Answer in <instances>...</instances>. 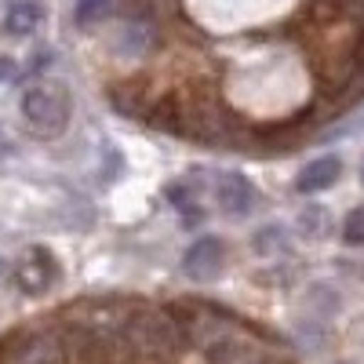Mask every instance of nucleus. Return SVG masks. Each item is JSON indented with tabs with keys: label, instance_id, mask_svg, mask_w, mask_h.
I'll use <instances>...</instances> for the list:
<instances>
[{
	"label": "nucleus",
	"instance_id": "7ed1b4c3",
	"mask_svg": "<svg viewBox=\"0 0 364 364\" xmlns=\"http://www.w3.org/2000/svg\"><path fill=\"white\" fill-rule=\"evenodd\" d=\"M223 259H226L223 240L219 237H200V240H193L186 259H182V269H186V277H193V281H211L223 269Z\"/></svg>",
	"mask_w": 364,
	"mask_h": 364
},
{
	"label": "nucleus",
	"instance_id": "9d476101",
	"mask_svg": "<svg viewBox=\"0 0 364 364\" xmlns=\"http://www.w3.org/2000/svg\"><path fill=\"white\" fill-rule=\"evenodd\" d=\"M11 73V63H8V58H0V80H4Z\"/></svg>",
	"mask_w": 364,
	"mask_h": 364
},
{
	"label": "nucleus",
	"instance_id": "20e7f679",
	"mask_svg": "<svg viewBox=\"0 0 364 364\" xmlns=\"http://www.w3.org/2000/svg\"><path fill=\"white\" fill-rule=\"evenodd\" d=\"M215 200H219V208L226 211V215H248L252 204H255V190H252V182H248L245 175L230 171V175L219 178Z\"/></svg>",
	"mask_w": 364,
	"mask_h": 364
},
{
	"label": "nucleus",
	"instance_id": "9b49d317",
	"mask_svg": "<svg viewBox=\"0 0 364 364\" xmlns=\"http://www.w3.org/2000/svg\"><path fill=\"white\" fill-rule=\"evenodd\" d=\"M360 178H364V168H360Z\"/></svg>",
	"mask_w": 364,
	"mask_h": 364
},
{
	"label": "nucleus",
	"instance_id": "6e6552de",
	"mask_svg": "<svg viewBox=\"0 0 364 364\" xmlns=\"http://www.w3.org/2000/svg\"><path fill=\"white\" fill-rule=\"evenodd\" d=\"M117 0H77V26L80 29H95L106 18H113Z\"/></svg>",
	"mask_w": 364,
	"mask_h": 364
},
{
	"label": "nucleus",
	"instance_id": "39448f33",
	"mask_svg": "<svg viewBox=\"0 0 364 364\" xmlns=\"http://www.w3.org/2000/svg\"><path fill=\"white\" fill-rule=\"evenodd\" d=\"M15 281H18V288H22L26 295L48 291L51 281H55V262H51V255H48V252H33L29 259H22L18 269H15Z\"/></svg>",
	"mask_w": 364,
	"mask_h": 364
},
{
	"label": "nucleus",
	"instance_id": "423d86ee",
	"mask_svg": "<svg viewBox=\"0 0 364 364\" xmlns=\"http://www.w3.org/2000/svg\"><path fill=\"white\" fill-rule=\"evenodd\" d=\"M339 171H343L339 157H317V161H310L306 168L299 171L295 190H299V193H321V190H328L331 182L339 178Z\"/></svg>",
	"mask_w": 364,
	"mask_h": 364
},
{
	"label": "nucleus",
	"instance_id": "f03ea898",
	"mask_svg": "<svg viewBox=\"0 0 364 364\" xmlns=\"http://www.w3.org/2000/svg\"><path fill=\"white\" fill-rule=\"evenodd\" d=\"M26 124L33 135L41 139H55L63 135L70 117H73V99L63 84H51V80H41V84H29L22 91V102H18Z\"/></svg>",
	"mask_w": 364,
	"mask_h": 364
},
{
	"label": "nucleus",
	"instance_id": "1a4fd4ad",
	"mask_svg": "<svg viewBox=\"0 0 364 364\" xmlns=\"http://www.w3.org/2000/svg\"><path fill=\"white\" fill-rule=\"evenodd\" d=\"M343 237L350 240V245H364V204H360V208H353L350 215H346Z\"/></svg>",
	"mask_w": 364,
	"mask_h": 364
},
{
	"label": "nucleus",
	"instance_id": "f257e3e1",
	"mask_svg": "<svg viewBox=\"0 0 364 364\" xmlns=\"http://www.w3.org/2000/svg\"><path fill=\"white\" fill-rule=\"evenodd\" d=\"M109 99L154 128L237 142L252 99L288 120L364 95V0H117Z\"/></svg>",
	"mask_w": 364,
	"mask_h": 364
},
{
	"label": "nucleus",
	"instance_id": "0eeeda50",
	"mask_svg": "<svg viewBox=\"0 0 364 364\" xmlns=\"http://www.w3.org/2000/svg\"><path fill=\"white\" fill-rule=\"evenodd\" d=\"M41 18H44V8L37 4V0H15V4L4 11V33L8 37H29L33 29L41 26Z\"/></svg>",
	"mask_w": 364,
	"mask_h": 364
}]
</instances>
